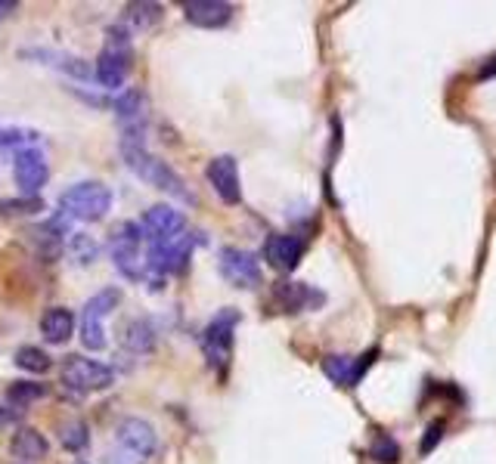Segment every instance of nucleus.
Instances as JSON below:
<instances>
[{
	"instance_id": "obj_1",
	"label": "nucleus",
	"mask_w": 496,
	"mask_h": 464,
	"mask_svg": "<svg viewBox=\"0 0 496 464\" xmlns=\"http://www.w3.org/2000/svg\"><path fill=\"white\" fill-rule=\"evenodd\" d=\"M119 149H121V159H124V165H128V171L140 176L143 183H149V186L174 195L178 201H189V205L195 201V195L186 189L184 176L174 171L168 161H161L159 155L149 152L146 140H121Z\"/></svg>"
},
{
	"instance_id": "obj_2",
	"label": "nucleus",
	"mask_w": 496,
	"mask_h": 464,
	"mask_svg": "<svg viewBox=\"0 0 496 464\" xmlns=\"http://www.w3.org/2000/svg\"><path fill=\"white\" fill-rule=\"evenodd\" d=\"M155 446H159V436H155L153 424L143 418H124L106 452V464H146L153 459Z\"/></svg>"
},
{
	"instance_id": "obj_3",
	"label": "nucleus",
	"mask_w": 496,
	"mask_h": 464,
	"mask_svg": "<svg viewBox=\"0 0 496 464\" xmlns=\"http://www.w3.org/2000/svg\"><path fill=\"white\" fill-rule=\"evenodd\" d=\"M134 50H130V31L124 25H112L106 31V47L96 56V81L106 90H119L130 75Z\"/></svg>"
},
{
	"instance_id": "obj_4",
	"label": "nucleus",
	"mask_w": 496,
	"mask_h": 464,
	"mask_svg": "<svg viewBox=\"0 0 496 464\" xmlns=\"http://www.w3.org/2000/svg\"><path fill=\"white\" fill-rule=\"evenodd\" d=\"M60 208L65 217L84 220V224H96V220L106 217L109 208H112V189L103 186V183H96V180L75 183V186L65 189L60 195Z\"/></svg>"
},
{
	"instance_id": "obj_5",
	"label": "nucleus",
	"mask_w": 496,
	"mask_h": 464,
	"mask_svg": "<svg viewBox=\"0 0 496 464\" xmlns=\"http://www.w3.org/2000/svg\"><path fill=\"white\" fill-rule=\"evenodd\" d=\"M239 319H243L239 310L224 306L220 313H214V319L205 325V331H202V356H205V362L211 365L214 371H224L227 365H230L233 331H236Z\"/></svg>"
},
{
	"instance_id": "obj_6",
	"label": "nucleus",
	"mask_w": 496,
	"mask_h": 464,
	"mask_svg": "<svg viewBox=\"0 0 496 464\" xmlns=\"http://www.w3.org/2000/svg\"><path fill=\"white\" fill-rule=\"evenodd\" d=\"M140 241H143V230L136 220H121L112 230V239H109V251H112L115 270H119L124 279H130V282H140V279L146 276V266H143V260H140Z\"/></svg>"
},
{
	"instance_id": "obj_7",
	"label": "nucleus",
	"mask_w": 496,
	"mask_h": 464,
	"mask_svg": "<svg viewBox=\"0 0 496 464\" xmlns=\"http://www.w3.org/2000/svg\"><path fill=\"white\" fill-rule=\"evenodd\" d=\"M195 245H202L199 232H184L171 241H159V245H149L146 251V266L155 276H171V273H184L189 257H193Z\"/></svg>"
},
{
	"instance_id": "obj_8",
	"label": "nucleus",
	"mask_w": 496,
	"mask_h": 464,
	"mask_svg": "<svg viewBox=\"0 0 496 464\" xmlns=\"http://www.w3.org/2000/svg\"><path fill=\"white\" fill-rule=\"evenodd\" d=\"M121 304V289H103L96 291L94 297L84 304V316H81V344L87 350H103L106 347V316Z\"/></svg>"
},
{
	"instance_id": "obj_9",
	"label": "nucleus",
	"mask_w": 496,
	"mask_h": 464,
	"mask_svg": "<svg viewBox=\"0 0 496 464\" xmlns=\"http://www.w3.org/2000/svg\"><path fill=\"white\" fill-rule=\"evenodd\" d=\"M112 381L115 371L109 365L96 362V359L69 356L62 362V384L71 394H96V390H106Z\"/></svg>"
},
{
	"instance_id": "obj_10",
	"label": "nucleus",
	"mask_w": 496,
	"mask_h": 464,
	"mask_svg": "<svg viewBox=\"0 0 496 464\" xmlns=\"http://www.w3.org/2000/svg\"><path fill=\"white\" fill-rule=\"evenodd\" d=\"M115 118H119L121 140H146L149 96L143 90H124L115 100Z\"/></svg>"
},
{
	"instance_id": "obj_11",
	"label": "nucleus",
	"mask_w": 496,
	"mask_h": 464,
	"mask_svg": "<svg viewBox=\"0 0 496 464\" xmlns=\"http://www.w3.org/2000/svg\"><path fill=\"white\" fill-rule=\"evenodd\" d=\"M218 270L233 289H258L260 285V264L245 248H220Z\"/></svg>"
},
{
	"instance_id": "obj_12",
	"label": "nucleus",
	"mask_w": 496,
	"mask_h": 464,
	"mask_svg": "<svg viewBox=\"0 0 496 464\" xmlns=\"http://www.w3.org/2000/svg\"><path fill=\"white\" fill-rule=\"evenodd\" d=\"M140 230H143L146 245H159V241H171V239H178V235H184L186 217H184V211H178V208H171V205H155L143 214Z\"/></svg>"
},
{
	"instance_id": "obj_13",
	"label": "nucleus",
	"mask_w": 496,
	"mask_h": 464,
	"mask_svg": "<svg viewBox=\"0 0 496 464\" xmlns=\"http://www.w3.org/2000/svg\"><path fill=\"white\" fill-rule=\"evenodd\" d=\"M205 176L211 183V189L220 195L224 205H239L243 201V183H239V165L233 155H218L208 161Z\"/></svg>"
},
{
	"instance_id": "obj_14",
	"label": "nucleus",
	"mask_w": 496,
	"mask_h": 464,
	"mask_svg": "<svg viewBox=\"0 0 496 464\" xmlns=\"http://www.w3.org/2000/svg\"><path fill=\"white\" fill-rule=\"evenodd\" d=\"M12 174H16V183L25 195H37L50 180V167L44 161L41 149H22V152H16Z\"/></svg>"
},
{
	"instance_id": "obj_15",
	"label": "nucleus",
	"mask_w": 496,
	"mask_h": 464,
	"mask_svg": "<svg viewBox=\"0 0 496 464\" xmlns=\"http://www.w3.org/2000/svg\"><path fill=\"white\" fill-rule=\"evenodd\" d=\"M378 350L372 347L363 356L351 359V356H326L323 359V371L338 384V387H357L363 381V375L369 371V365L376 362Z\"/></svg>"
},
{
	"instance_id": "obj_16",
	"label": "nucleus",
	"mask_w": 496,
	"mask_h": 464,
	"mask_svg": "<svg viewBox=\"0 0 496 464\" xmlns=\"http://www.w3.org/2000/svg\"><path fill=\"white\" fill-rule=\"evenodd\" d=\"M264 257H267V264H270L273 270L292 273V270H298V264H302V257H304V241L298 239V235L277 232V235H270V239H267Z\"/></svg>"
},
{
	"instance_id": "obj_17",
	"label": "nucleus",
	"mask_w": 496,
	"mask_h": 464,
	"mask_svg": "<svg viewBox=\"0 0 496 464\" xmlns=\"http://www.w3.org/2000/svg\"><path fill=\"white\" fill-rule=\"evenodd\" d=\"M184 16L195 28H224L233 19V4H224V0H189L184 6Z\"/></svg>"
},
{
	"instance_id": "obj_18",
	"label": "nucleus",
	"mask_w": 496,
	"mask_h": 464,
	"mask_svg": "<svg viewBox=\"0 0 496 464\" xmlns=\"http://www.w3.org/2000/svg\"><path fill=\"white\" fill-rule=\"evenodd\" d=\"M273 297H277V304L283 306L285 313L308 310V306H317V304H323L326 300L319 291H313L310 285H302V282H277Z\"/></svg>"
},
{
	"instance_id": "obj_19",
	"label": "nucleus",
	"mask_w": 496,
	"mask_h": 464,
	"mask_svg": "<svg viewBox=\"0 0 496 464\" xmlns=\"http://www.w3.org/2000/svg\"><path fill=\"white\" fill-rule=\"evenodd\" d=\"M75 331V313L65 310V306H54V310L44 313L41 319V335L47 344H65Z\"/></svg>"
},
{
	"instance_id": "obj_20",
	"label": "nucleus",
	"mask_w": 496,
	"mask_h": 464,
	"mask_svg": "<svg viewBox=\"0 0 496 464\" xmlns=\"http://www.w3.org/2000/svg\"><path fill=\"white\" fill-rule=\"evenodd\" d=\"M47 440H44V434L41 430H35V427H22V430H16V436L10 440V452H12V459H19V461H37V459H44L47 455Z\"/></svg>"
},
{
	"instance_id": "obj_21",
	"label": "nucleus",
	"mask_w": 496,
	"mask_h": 464,
	"mask_svg": "<svg viewBox=\"0 0 496 464\" xmlns=\"http://www.w3.org/2000/svg\"><path fill=\"white\" fill-rule=\"evenodd\" d=\"M121 344L130 353H149L155 347L153 322H149V319H134V322H128V329H124V335H121Z\"/></svg>"
},
{
	"instance_id": "obj_22",
	"label": "nucleus",
	"mask_w": 496,
	"mask_h": 464,
	"mask_svg": "<svg viewBox=\"0 0 496 464\" xmlns=\"http://www.w3.org/2000/svg\"><path fill=\"white\" fill-rule=\"evenodd\" d=\"M16 365L19 369H25V371H31V375H44V371H50L54 359H50L41 347H19L16 350Z\"/></svg>"
},
{
	"instance_id": "obj_23",
	"label": "nucleus",
	"mask_w": 496,
	"mask_h": 464,
	"mask_svg": "<svg viewBox=\"0 0 496 464\" xmlns=\"http://www.w3.org/2000/svg\"><path fill=\"white\" fill-rule=\"evenodd\" d=\"M60 440H62V446L69 449V452H81V449L87 446V440H90L87 424H84L81 418H75V421H65L60 427Z\"/></svg>"
},
{
	"instance_id": "obj_24",
	"label": "nucleus",
	"mask_w": 496,
	"mask_h": 464,
	"mask_svg": "<svg viewBox=\"0 0 496 464\" xmlns=\"http://www.w3.org/2000/svg\"><path fill=\"white\" fill-rule=\"evenodd\" d=\"M44 201L37 195H22V199H4L0 201V214L4 217H29V214H41Z\"/></svg>"
},
{
	"instance_id": "obj_25",
	"label": "nucleus",
	"mask_w": 496,
	"mask_h": 464,
	"mask_svg": "<svg viewBox=\"0 0 496 464\" xmlns=\"http://www.w3.org/2000/svg\"><path fill=\"white\" fill-rule=\"evenodd\" d=\"M37 130L31 127H0V149H31V142H37Z\"/></svg>"
},
{
	"instance_id": "obj_26",
	"label": "nucleus",
	"mask_w": 496,
	"mask_h": 464,
	"mask_svg": "<svg viewBox=\"0 0 496 464\" xmlns=\"http://www.w3.org/2000/svg\"><path fill=\"white\" fill-rule=\"evenodd\" d=\"M47 396V384H35V381H16L10 390H6V400L16 403V406H29V403Z\"/></svg>"
},
{
	"instance_id": "obj_27",
	"label": "nucleus",
	"mask_w": 496,
	"mask_h": 464,
	"mask_svg": "<svg viewBox=\"0 0 496 464\" xmlns=\"http://www.w3.org/2000/svg\"><path fill=\"white\" fill-rule=\"evenodd\" d=\"M161 19V6L159 4H130L128 6V22L134 25V28H149V25H155Z\"/></svg>"
},
{
	"instance_id": "obj_28",
	"label": "nucleus",
	"mask_w": 496,
	"mask_h": 464,
	"mask_svg": "<svg viewBox=\"0 0 496 464\" xmlns=\"http://www.w3.org/2000/svg\"><path fill=\"white\" fill-rule=\"evenodd\" d=\"M369 455L376 461H382V464H394V461H401V446H397L391 436H376V443L369 446Z\"/></svg>"
},
{
	"instance_id": "obj_29",
	"label": "nucleus",
	"mask_w": 496,
	"mask_h": 464,
	"mask_svg": "<svg viewBox=\"0 0 496 464\" xmlns=\"http://www.w3.org/2000/svg\"><path fill=\"white\" fill-rule=\"evenodd\" d=\"M71 251H75V257L81 260V264H94L96 260V241L90 239V235H84V232H71Z\"/></svg>"
},
{
	"instance_id": "obj_30",
	"label": "nucleus",
	"mask_w": 496,
	"mask_h": 464,
	"mask_svg": "<svg viewBox=\"0 0 496 464\" xmlns=\"http://www.w3.org/2000/svg\"><path fill=\"white\" fill-rule=\"evenodd\" d=\"M441 436H443V421H434L432 427H428L426 440L419 443V452H422V455H428V452H432V449L437 446V443H441Z\"/></svg>"
},
{
	"instance_id": "obj_31",
	"label": "nucleus",
	"mask_w": 496,
	"mask_h": 464,
	"mask_svg": "<svg viewBox=\"0 0 496 464\" xmlns=\"http://www.w3.org/2000/svg\"><path fill=\"white\" fill-rule=\"evenodd\" d=\"M493 75H496V56L487 59V65L478 71V77H481V81H487V77H493Z\"/></svg>"
},
{
	"instance_id": "obj_32",
	"label": "nucleus",
	"mask_w": 496,
	"mask_h": 464,
	"mask_svg": "<svg viewBox=\"0 0 496 464\" xmlns=\"http://www.w3.org/2000/svg\"><path fill=\"white\" fill-rule=\"evenodd\" d=\"M12 10H16V4H12V0H0V22H4V19L10 16Z\"/></svg>"
},
{
	"instance_id": "obj_33",
	"label": "nucleus",
	"mask_w": 496,
	"mask_h": 464,
	"mask_svg": "<svg viewBox=\"0 0 496 464\" xmlns=\"http://www.w3.org/2000/svg\"><path fill=\"white\" fill-rule=\"evenodd\" d=\"M78 464H84V461H78Z\"/></svg>"
}]
</instances>
